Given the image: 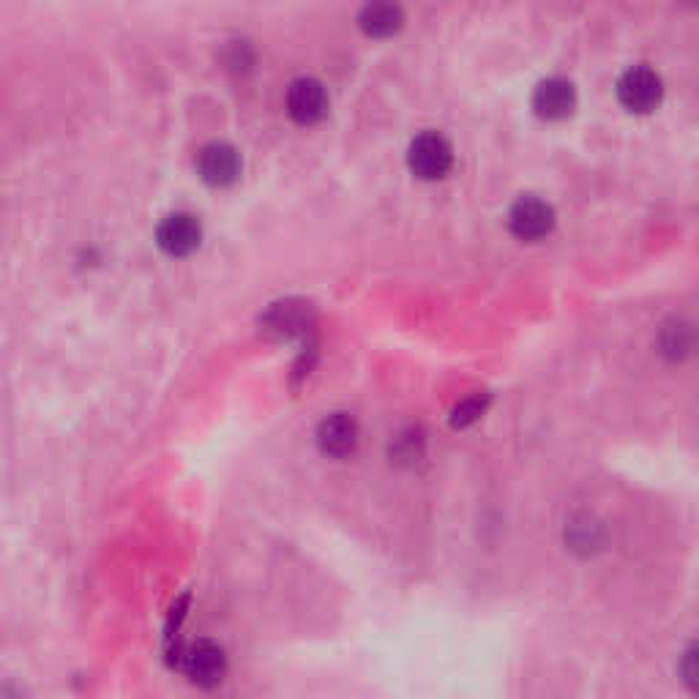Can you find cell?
<instances>
[{"label":"cell","instance_id":"cell-9","mask_svg":"<svg viewBox=\"0 0 699 699\" xmlns=\"http://www.w3.org/2000/svg\"><path fill=\"white\" fill-rule=\"evenodd\" d=\"M186 675H189L195 684L200 686H217L219 680L228 673V658H224V651L213 642H197V645L189 647L186 653Z\"/></svg>","mask_w":699,"mask_h":699},{"label":"cell","instance_id":"cell-14","mask_svg":"<svg viewBox=\"0 0 699 699\" xmlns=\"http://www.w3.org/2000/svg\"><path fill=\"white\" fill-rule=\"evenodd\" d=\"M481 413H484V399L473 397V399H467V402H462L459 408H456L454 421L459 426H465V424H470V421H476Z\"/></svg>","mask_w":699,"mask_h":699},{"label":"cell","instance_id":"cell-12","mask_svg":"<svg viewBox=\"0 0 699 699\" xmlns=\"http://www.w3.org/2000/svg\"><path fill=\"white\" fill-rule=\"evenodd\" d=\"M680 678H684V684L689 686L691 691L699 695V642L691 645L689 651L684 653V658H680Z\"/></svg>","mask_w":699,"mask_h":699},{"label":"cell","instance_id":"cell-5","mask_svg":"<svg viewBox=\"0 0 699 699\" xmlns=\"http://www.w3.org/2000/svg\"><path fill=\"white\" fill-rule=\"evenodd\" d=\"M197 175L206 180L208 186H230L238 180L241 175V156L233 145L228 143H211L197 154Z\"/></svg>","mask_w":699,"mask_h":699},{"label":"cell","instance_id":"cell-4","mask_svg":"<svg viewBox=\"0 0 699 699\" xmlns=\"http://www.w3.org/2000/svg\"><path fill=\"white\" fill-rule=\"evenodd\" d=\"M287 112L296 123L301 126H312V123H320L325 115H329V93H325L323 82L318 80H296L287 90Z\"/></svg>","mask_w":699,"mask_h":699},{"label":"cell","instance_id":"cell-1","mask_svg":"<svg viewBox=\"0 0 699 699\" xmlns=\"http://www.w3.org/2000/svg\"><path fill=\"white\" fill-rule=\"evenodd\" d=\"M614 90H618V101L625 110L634 112V115H647L662 104L664 80L651 66H631L620 75Z\"/></svg>","mask_w":699,"mask_h":699},{"label":"cell","instance_id":"cell-10","mask_svg":"<svg viewBox=\"0 0 699 699\" xmlns=\"http://www.w3.org/2000/svg\"><path fill=\"white\" fill-rule=\"evenodd\" d=\"M318 443L323 454L329 456H347L358 445V424L347 413H334L320 424Z\"/></svg>","mask_w":699,"mask_h":699},{"label":"cell","instance_id":"cell-2","mask_svg":"<svg viewBox=\"0 0 699 699\" xmlns=\"http://www.w3.org/2000/svg\"><path fill=\"white\" fill-rule=\"evenodd\" d=\"M408 167L410 173L419 175L421 180L445 178L451 167H454V148H451V143L443 134H419L408 148Z\"/></svg>","mask_w":699,"mask_h":699},{"label":"cell","instance_id":"cell-8","mask_svg":"<svg viewBox=\"0 0 699 699\" xmlns=\"http://www.w3.org/2000/svg\"><path fill=\"white\" fill-rule=\"evenodd\" d=\"M358 25L366 36L388 38L402 31L404 9L399 0H366L358 11Z\"/></svg>","mask_w":699,"mask_h":699},{"label":"cell","instance_id":"cell-3","mask_svg":"<svg viewBox=\"0 0 699 699\" xmlns=\"http://www.w3.org/2000/svg\"><path fill=\"white\" fill-rule=\"evenodd\" d=\"M509 230L520 241H541L555 230V208L539 197H520L509 211Z\"/></svg>","mask_w":699,"mask_h":699},{"label":"cell","instance_id":"cell-11","mask_svg":"<svg viewBox=\"0 0 699 699\" xmlns=\"http://www.w3.org/2000/svg\"><path fill=\"white\" fill-rule=\"evenodd\" d=\"M697 345V331L695 325L684 323V320H675V323L664 325L662 336H658V347L669 358H686Z\"/></svg>","mask_w":699,"mask_h":699},{"label":"cell","instance_id":"cell-7","mask_svg":"<svg viewBox=\"0 0 699 699\" xmlns=\"http://www.w3.org/2000/svg\"><path fill=\"white\" fill-rule=\"evenodd\" d=\"M577 107V90L563 77H550L533 90V110L544 121H563Z\"/></svg>","mask_w":699,"mask_h":699},{"label":"cell","instance_id":"cell-13","mask_svg":"<svg viewBox=\"0 0 699 699\" xmlns=\"http://www.w3.org/2000/svg\"><path fill=\"white\" fill-rule=\"evenodd\" d=\"M572 544L574 546H596L599 544V524H590L588 520L585 522H574L572 524Z\"/></svg>","mask_w":699,"mask_h":699},{"label":"cell","instance_id":"cell-6","mask_svg":"<svg viewBox=\"0 0 699 699\" xmlns=\"http://www.w3.org/2000/svg\"><path fill=\"white\" fill-rule=\"evenodd\" d=\"M156 241H159L162 252L170 257H186L200 246L202 228L191 213H173L156 230Z\"/></svg>","mask_w":699,"mask_h":699}]
</instances>
